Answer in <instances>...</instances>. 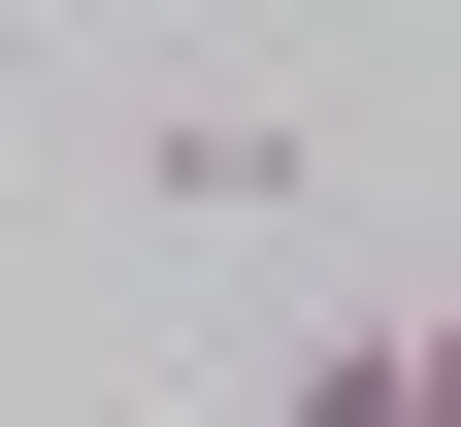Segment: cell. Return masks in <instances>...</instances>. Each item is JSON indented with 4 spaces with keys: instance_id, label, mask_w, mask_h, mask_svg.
I'll return each instance as SVG.
<instances>
[{
    "instance_id": "cell-1",
    "label": "cell",
    "mask_w": 461,
    "mask_h": 427,
    "mask_svg": "<svg viewBox=\"0 0 461 427\" xmlns=\"http://www.w3.org/2000/svg\"><path fill=\"white\" fill-rule=\"evenodd\" d=\"M132 198H165V230H297V99H165Z\"/></svg>"
},
{
    "instance_id": "cell-2",
    "label": "cell",
    "mask_w": 461,
    "mask_h": 427,
    "mask_svg": "<svg viewBox=\"0 0 461 427\" xmlns=\"http://www.w3.org/2000/svg\"><path fill=\"white\" fill-rule=\"evenodd\" d=\"M297 427H461V296H395V329H330V361H297Z\"/></svg>"
}]
</instances>
